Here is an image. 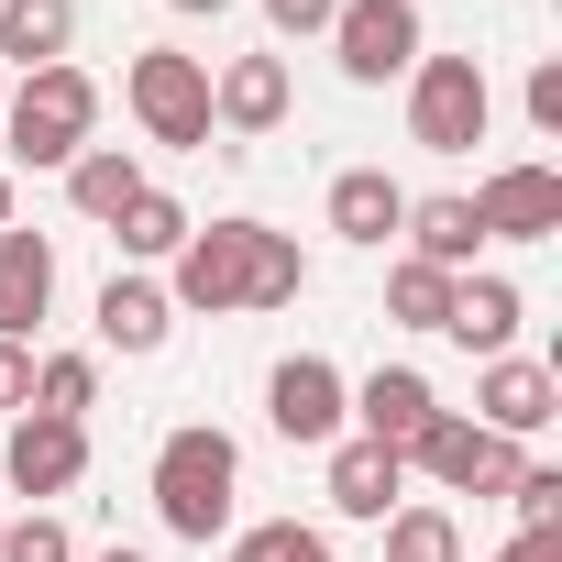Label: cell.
<instances>
[{"mask_svg": "<svg viewBox=\"0 0 562 562\" xmlns=\"http://www.w3.org/2000/svg\"><path fill=\"white\" fill-rule=\"evenodd\" d=\"M254 232H265V221H210V232H188V243L166 254V265H177V276H166V310H210V321L243 310V288H254Z\"/></svg>", "mask_w": 562, "mask_h": 562, "instance_id": "cell-5", "label": "cell"}, {"mask_svg": "<svg viewBox=\"0 0 562 562\" xmlns=\"http://www.w3.org/2000/svg\"><path fill=\"white\" fill-rule=\"evenodd\" d=\"M452 288H463V276H441V265H419V254L386 265V310H397L408 331H441V321H452Z\"/></svg>", "mask_w": 562, "mask_h": 562, "instance_id": "cell-23", "label": "cell"}, {"mask_svg": "<svg viewBox=\"0 0 562 562\" xmlns=\"http://www.w3.org/2000/svg\"><path fill=\"white\" fill-rule=\"evenodd\" d=\"M353 419H364L353 441H386V452H408V441L441 419V397H430V375H419V364H375V375L353 386Z\"/></svg>", "mask_w": 562, "mask_h": 562, "instance_id": "cell-12", "label": "cell"}, {"mask_svg": "<svg viewBox=\"0 0 562 562\" xmlns=\"http://www.w3.org/2000/svg\"><path fill=\"white\" fill-rule=\"evenodd\" d=\"M232 496H243V452H232V430L188 419V430L155 441V518H166L177 540H221V529H232Z\"/></svg>", "mask_w": 562, "mask_h": 562, "instance_id": "cell-1", "label": "cell"}, {"mask_svg": "<svg viewBox=\"0 0 562 562\" xmlns=\"http://www.w3.org/2000/svg\"><path fill=\"white\" fill-rule=\"evenodd\" d=\"M529 122H540V133H562V67H551V56L529 67Z\"/></svg>", "mask_w": 562, "mask_h": 562, "instance_id": "cell-32", "label": "cell"}, {"mask_svg": "<svg viewBox=\"0 0 562 562\" xmlns=\"http://www.w3.org/2000/svg\"><path fill=\"white\" fill-rule=\"evenodd\" d=\"M474 419H485L496 441H529V430H551V419H562V375H551V364H529V353H496V364L474 375Z\"/></svg>", "mask_w": 562, "mask_h": 562, "instance_id": "cell-10", "label": "cell"}, {"mask_svg": "<svg viewBox=\"0 0 562 562\" xmlns=\"http://www.w3.org/2000/svg\"><path fill=\"white\" fill-rule=\"evenodd\" d=\"M331 56L353 89H386L419 67V0H342L331 12Z\"/></svg>", "mask_w": 562, "mask_h": 562, "instance_id": "cell-7", "label": "cell"}, {"mask_svg": "<svg viewBox=\"0 0 562 562\" xmlns=\"http://www.w3.org/2000/svg\"><path fill=\"white\" fill-rule=\"evenodd\" d=\"M408 463H419L430 485H452V496H507V485H518V441H496V430L463 419V408H441V419L408 441Z\"/></svg>", "mask_w": 562, "mask_h": 562, "instance_id": "cell-6", "label": "cell"}, {"mask_svg": "<svg viewBox=\"0 0 562 562\" xmlns=\"http://www.w3.org/2000/svg\"><path fill=\"white\" fill-rule=\"evenodd\" d=\"M0 232H12V177H0Z\"/></svg>", "mask_w": 562, "mask_h": 562, "instance_id": "cell-35", "label": "cell"}, {"mask_svg": "<svg viewBox=\"0 0 562 562\" xmlns=\"http://www.w3.org/2000/svg\"><path fill=\"white\" fill-rule=\"evenodd\" d=\"M23 408H34V353L0 342V419H23Z\"/></svg>", "mask_w": 562, "mask_h": 562, "instance_id": "cell-30", "label": "cell"}, {"mask_svg": "<svg viewBox=\"0 0 562 562\" xmlns=\"http://www.w3.org/2000/svg\"><path fill=\"white\" fill-rule=\"evenodd\" d=\"M386 562H463L452 507H397V518H386Z\"/></svg>", "mask_w": 562, "mask_h": 562, "instance_id": "cell-26", "label": "cell"}, {"mask_svg": "<svg viewBox=\"0 0 562 562\" xmlns=\"http://www.w3.org/2000/svg\"><path fill=\"white\" fill-rule=\"evenodd\" d=\"M34 408H45V419H89V408H100V364H89V353H45V364H34Z\"/></svg>", "mask_w": 562, "mask_h": 562, "instance_id": "cell-25", "label": "cell"}, {"mask_svg": "<svg viewBox=\"0 0 562 562\" xmlns=\"http://www.w3.org/2000/svg\"><path fill=\"white\" fill-rule=\"evenodd\" d=\"M133 188H144V166H133L122 144H89V155L67 166V199H78V221H122V210H133Z\"/></svg>", "mask_w": 562, "mask_h": 562, "instance_id": "cell-21", "label": "cell"}, {"mask_svg": "<svg viewBox=\"0 0 562 562\" xmlns=\"http://www.w3.org/2000/svg\"><path fill=\"white\" fill-rule=\"evenodd\" d=\"M496 562H562V529H518V540H507Z\"/></svg>", "mask_w": 562, "mask_h": 562, "instance_id": "cell-33", "label": "cell"}, {"mask_svg": "<svg viewBox=\"0 0 562 562\" xmlns=\"http://www.w3.org/2000/svg\"><path fill=\"white\" fill-rule=\"evenodd\" d=\"M518 321H529V299L507 288V276H463V288H452V321H441V331H452L463 353H485V364H496V353L518 342Z\"/></svg>", "mask_w": 562, "mask_h": 562, "instance_id": "cell-17", "label": "cell"}, {"mask_svg": "<svg viewBox=\"0 0 562 562\" xmlns=\"http://www.w3.org/2000/svg\"><path fill=\"white\" fill-rule=\"evenodd\" d=\"M331 232L364 243V254H386V243L408 232V188H397L386 166H342V177H331Z\"/></svg>", "mask_w": 562, "mask_h": 562, "instance_id": "cell-14", "label": "cell"}, {"mask_svg": "<svg viewBox=\"0 0 562 562\" xmlns=\"http://www.w3.org/2000/svg\"><path fill=\"white\" fill-rule=\"evenodd\" d=\"M122 89H133V122H144L155 144H177V155H210V67H199V56H177V45H144Z\"/></svg>", "mask_w": 562, "mask_h": 562, "instance_id": "cell-4", "label": "cell"}, {"mask_svg": "<svg viewBox=\"0 0 562 562\" xmlns=\"http://www.w3.org/2000/svg\"><path fill=\"white\" fill-rule=\"evenodd\" d=\"M0 562H78V540H67V518H12V529H0Z\"/></svg>", "mask_w": 562, "mask_h": 562, "instance_id": "cell-28", "label": "cell"}, {"mask_svg": "<svg viewBox=\"0 0 562 562\" xmlns=\"http://www.w3.org/2000/svg\"><path fill=\"white\" fill-rule=\"evenodd\" d=\"M67 45H78V0H0V56H12L23 78L67 67Z\"/></svg>", "mask_w": 562, "mask_h": 562, "instance_id": "cell-19", "label": "cell"}, {"mask_svg": "<svg viewBox=\"0 0 562 562\" xmlns=\"http://www.w3.org/2000/svg\"><path fill=\"white\" fill-rule=\"evenodd\" d=\"M299 288H310V254H299L288 232H254V288H243V310H299Z\"/></svg>", "mask_w": 562, "mask_h": 562, "instance_id": "cell-24", "label": "cell"}, {"mask_svg": "<svg viewBox=\"0 0 562 562\" xmlns=\"http://www.w3.org/2000/svg\"><path fill=\"white\" fill-rule=\"evenodd\" d=\"M474 232L485 243H551L562 232V166H496L474 188Z\"/></svg>", "mask_w": 562, "mask_h": 562, "instance_id": "cell-9", "label": "cell"}, {"mask_svg": "<svg viewBox=\"0 0 562 562\" xmlns=\"http://www.w3.org/2000/svg\"><path fill=\"white\" fill-rule=\"evenodd\" d=\"M331 507H342V518H397V507H408V452H386V441H331Z\"/></svg>", "mask_w": 562, "mask_h": 562, "instance_id": "cell-15", "label": "cell"}, {"mask_svg": "<svg viewBox=\"0 0 562 562\" xmlns=\"http://www.w3.org/2000/svg\"><path fill=\"white\" fill-rule=\"evenodd\" d=\"M507 496H518V529H562V474H551V463H518Z\"/></svg>", "mask_w": 562, "mask_h": 562, "instance_id": "cell-29", "label": "cell"}, {"mask_svg": "<svg viewBox=\"0 0 562 562\" xmlns=\"http://www.w3.org/2000/svg\"><path fill=\"white\" fill-rule=\"evenodd\" d=\"M265 419H276V441H342V419H353V386H342V364H321V353H288L265 375Z\"/></svg>", "mask_w": 562, "mask_h": 562, "instance_id": "cell-8", "label": "cell"}, {"mask_svg": "<svg viewBox=\"0 0 562 562\" xmlns=\"http://www.w3.org/2000/svg\"><path fill=\"white\" fill-rule=\"evenodd\" d=\"M166 12H232V0H166Z\"/></svg>", "mask_w": 562, "mask_h": 562, "instance_id": "cell-34", "label": "cell"}, {"mask_svg": "<svg viewBox=\"0 0 562 562\" xmlns=\"http://www.w3.org/2000/svg\"><path fill=\"white\" fill-rule=\"evenodd\" d=\"M288 122V67L276 56H232L210 78V133H276Z\"/></svg>", "mask_w": 562, "mask_h": 562, "instance_id": "cell-16", "label": "cell"}, {"mask_svg": "<svg viewBox=\"0 0 562 562\" xmlns=\"http://www.w3.org/2000/svg\"><path fill=\"white\" fill-rule=\"evenodd\" d=\"M474 243H485V232H474V199H408V254H419V265L463 276Z\"/></svg>", "mask_w": 562, "mask_h": 562, "instance_id": "cell-20", "label": "cell"}, {"mask_svg": "<svg viewBox=\"0 0 562 562\" xmlns=\"http://www.w3.org/2000/svg\"><path fill=\"white\" fill-rule=\"evenodd\" d=\"M232 562H331V540H321L310 518H265V529L232 540Z\"/></svg>", "mask_w": 562, "mask_h": 562, "instance_id": "cell-27", "label": "cell"}, {"mask_svg": "<svg viewBox=\"0 0 562 562\" xmlns=\"http://www.w3.org/2000/svg\"><path fill=\"white\" fill-rule=\"evenodd\" d=\"M166 331H177V310H166L155 276H111L100 288V342L111 353H166Z\"/></svg>", "mask_w": 562, "mask_h": 562, "instance_id": "cell-18", "label": "cell"}, {"mask_svg": "<svg viewBox=\"0 0 562 562\" xmlns=\"http://www.w3.org/2000/svg\"><path fill=\"white\" fill-rule=\"evenodd\" d=\"M100 562H144V551H100Z\"/></svg>", "mask_w": 562, "mask_h": 562, "instance_id": "cell-36", "label": "cell"}, {"mask_svg": "<svg viewBox=\"0 0 562 562\" xmlns=\"http://www.w3.org/2000/svg\"><path fill=\"white\" fill-rule=\"evenodd\" d=\"M188 232H199V221H188V210H177V199H166V188H133V210H122V221H111V243H122V254H133V265H166V254H177V243H188Z\"/></svg>", "mask_w": 562, "mask_h": 562, "instance_id": "cell-22", "label": "cell"}, {"mask_svg": "<svg viewBox=\"0 0 562 562\" xmlns=\"http://www.w3.org/2000/svg\"><path fill=\"white\" fill-rule=\"evenodd\" d=\"M45 310H56V243L45 232H0V342H34Z\"/></svg>", "mask_w": 562, "mask_h": 562, "instance_id": "cell-13", "label": "cell"}, {"mask_svg": "<svg viewBox=\"0 0 562 562\" xmlns=\"http://www.w3.org/2000/svg\"><path fill=\"white\" fill-rule=\"evenodd\" d=\"M0 474H12L23 496H67L89 474V419H12V441H0Z\"/></svg>", "mask_w": 562, "mask_h": 562, "instance_id": "cell-11", "label": "cell"}, {"mask_svg": "<svg viewBox=\"0 0 562 562\" xmlns=\"http://www.w3.org/2000/svg\"><path fill=\"white\" fill-rule=\"evenodd\" d=\"M331 12H342V0H265L276 34H331Z\"/></svg>", "mask_w": 562, "mask_h": 562, "instance_id": "cell-31", "label": "cell"}, {"mask_svg": "<svg viewBox=\"0 0 562 562\" xmlns=\"http://www.w3.org/2000/svg\"><path fill=\"white\" fill-rule=\"evenodd\" d=\"M485 122H496V89H485L474 56H419L408 67V144L419 155H474Z\"/></svg>", "mask_w": 562, "mask_h": 562, "instance_id": "cell-3", "label": "cell"}, {"mask_svg": "<svg viewBox=\"0 0 562 562\" xmlns=\"http://www.w3.org/2000/svg\"><path fill=\"white\" fill-rule=\"evenodd\" d=\"M89 133H100V78L89 67H34L12 100H0V144L23 166H78Z\"/></svg>", "mask_w": 562, "mask_h": 562, "instance_id": "cell-2", "label": "cell"}]
</instances>
